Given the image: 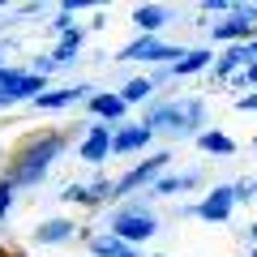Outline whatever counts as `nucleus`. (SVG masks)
Segmentation results:
<instances>
[{"mask_svg":"<svg viewBox=\"0 0 257 257\" xmlns=\"http://www.w3.org/2000/svg\"><path fill=\"white\" fill-rule=\"evenodd\" d=\"M64 150H69V133H60V128L30 133V138H22L18 146H13L5 176L13 180V189H18V193H22V189H39V184L47 180V172L60 163Z\"/></svg>","mask_w":257,"mask_h":257,"instance_id":"nucleus-1","label":"nucleus"},{"mask_svg":"<svg viewBox=\"0 0 257 257\" xmlns=\"http://www.w3.org/2000/svg\"><path fill=\"white\" fill-rule=\"evenodd\" d=\"M206 116H210V107H206L202 94H180V99H155L142 116V124L150 133H172V138L184 142L206 128Z\"/></svg>","mask_w":257,"mask_h":257,"instance_id":"nucleus-2","label":"nucleus"},{"mask_svg":"<svg viewBox=\"0 0 257 257\" xmlns=\"http://www.w3.org/2000/svg\"><path fill=\"white\" fill-rule=\"evenodd\" d=\"M150 189L146 193H138V197H128L124 206H116L111 210V227H107V236H116V240H124V244H133V248H142L146 240H155L159 236V214L150 210Z\"/></svg>","mask_w":257,"mask_h":257,"instance_id":"nucleus-3","label":"nucleus"},{"mask_svg":"<svg viewBox=\"0 0 257 257\" xmlns=\"http://www.w3.org/2000/svg\"><path fill=\"white\" fill-rule=\"evenodd\" d=\"M172 167V150H150L146 159H142L138 167H128L120 180H111V202H120V197H138V193H146L150 184L159 180V176Z\"/></svg>","mask_w":257,"mask_h":257,"instance_id":"nucleus-4","label":"nucleus"},{"mask_svg":"<svg viewBox=\"0 0 257 257\" xmlns=\"http://www.w3.org/2000/svg\"><path fill=\"white\" fill-rule=\"evenodd\" d=\"M180 52H184V47L163 43L159 35H138L133 43H124V47H120V56H116V60H124V64H159V69H167L172 60H180Z\"/></svg>","mask_w":257,"mask_h":257,"instance_id":"nucleus-5","label":"nucleus"},{"mask_svg":"<svg viewBox=\"0 0 257 257\" xmlns=\"http://www.w3.org/2000/svg\"><path fill=\"white\" fill-rule=\"evenodd\" d=\"M43 90H47L43 77H35L30 69H9L5 64V73H0V111L18 107V103H35Z\"/></svg>","mask_w":257,"mask_h":257,"instance_id":"nucleus-6","label":"nucleus"},{"mask_svg":"<svg viewBox=\"0 0 257 257\" xmlns=\"http://www.w3.org/2000/svg\"><path fill=\"white\" fill-rule=\"evenodd\" d=\"M253 35H257V22L248 18V5H236V0H231V13H223V18L210 26V39H214V43H223V47L248 43Z\"/></svg>","mask_w":257,"mask_h":257,"instance_id":"nucleus-7","label":"nucleus"},{"mask_svg":"<svg viewBox=\"0 0 257 257\" xmlns=\"http://www.w3.org/2000/svg\"><path fill=\"white\" fill-rule=\"evenodd\" d=\"M111 128L116 124H103V120H90V124H86L82 142H77V159H82V163L99 167V163L111 159Z\"/></svg>","mask_w":257,"mask_h":257,"instance_id":"nucleus-8","label":"nucleus"},{"mask_svg":"<svg viewBox=\"0 0 257 257\" xmlns=\"http://www.w3.org/2000/svg\"><path fill=\"white\" fill-rule=\"evenodd\" d=\"M60 202L94 210V206L111 202V180H107V176H99V180H73V184H64V189H60Z\"/></svg>","mask_w":257,"mask_h":257,"instance_id":"nucleus-9","label":"nucleus"},{"mask_svg":"<svg viewBox=\"0 0 257 257\" xmlns=\"http://www.w3.org/2000/svg\"><path fill=\"white\" fill-rule=\"evenodd\" d=\"M150 142H155V133H150L142 120H133V124H116V128H111V155H146Z\"/></svg>","mask_w":257,"mask_h":257,"instance_id":"nucleus-10","label":"nucleus"},{"mask_svg":"<svg viewBox=\"0 0 257 257\" xmlns=\"http://www.w3.org/2000/svg\"><path fill=\"white\" fill-rule=\"evenodd\" d=\"M193 210H197L202 223H227L231 210H236V202H231V184H214L202 202H193Z\"/></svg>","mask_w":257,"mask_h":257,"instance_id":"nucleus-11","label":"nucleus"},{"mask_svg":"<svg viewBox=\"0 0 257 257\" xmlns=\"http://www.w3.org/2000/svg\"><path fill=\"white\" fill-rule=\"evenodd\" d=\"M257 56L248 52V43H231V47H223L219 56H214V64H210V77L214 82H231V77L240 73V69H248Z\"/></svg>","mask_w":257,"mask_h":257,"instance_id":"nucleus-12","label":"nucleus"},{"mask_svg":"<svg viewBox=\"0 0 257 257\" xmlns=\"http://www.w3.org/2000/svg\"><path fill=\"white\" fill-rule=\"evenodd\" d=\"M94 94V86L90 82H77V86H56V90H43L30 107L35 111H60V107H73V103H82V99H90Z\"/></svg>","mask_w":257,"mask_h":257,"instance_id":"nucleus-13","label":"nucleus"},{"mask_svg":"<svg viewBox=\"0 0 257 257\" xmlns=\"http://www.w3.org/2000/svg\"><path fill=\"white\" fill-rule=\"evenodd\" d=\"M77 236V223L73 219H64V214H56V219H43L35 231H30V240L43 248H56V244H69V240Z\"/></svg>","mask_w":257,"mask_h":257,"instance_id":"nucleus-14","label":"nucleus"},{"mask_svg":"<svg viewBox=\"0 0 257 257\" xmlns=\"http://www.w3.org/2000/svg\"><path fill=\"white\" fill-rule=\"evenodd\" d=\"M210 64H214V52L210 47H184L180 60L167 64V77H193V73H210Z\"/></svg>","mask_w":257,"mask_h":257,"instance_id":"nucleus-15","label":"nucleus"},{"mask_svg":"<svg viewBox=\"0 0 257 257\" xmlns=\"http://www.w3.org/2000/svg\"><path fill=\"white\" fill-rule=\"evenodd\" d=\"M86 107H90V116L103 120V124H124V116H128V107H124L120 94H99L94 90L90 99H86Z\"/></svg>","mask_w":257,"mask_h":257,"instance_id":"nucleus-16","label":"nucleus"},{"mask_svg":"<svg viewBox=\"0 0 257 257\" xmlns=\"http://www.w3.org/2000/svg\"><path fill=\"white\" fill-rule=\"evenodd\" d=\"M202 184V172H163L150 184V197H176V193H189Z\"/></svg>","mask_w":257,"mask_h":257,"instance_id":"nucleus-17","label":"nucleus"},{"mask_svg":"<svg viewBox=\"0 0 257 257\" xmlns=\"http://www.w3.org/2000/svg\"><path fill=\"white\" fill-rule=\"evenodd\" d=\"M167 18H172L167 5H138V9H133V26H138V35H159V30L167 26Z\"/></svg>","mask_w":257,"mask_h":257,"instance_id":"nucleus-18","label":"nucleus"},{"mask_svg":"<svg viewBox=\"0 0 257 257\" xmlns=\"http://www.w3.org/2000/svg\"><path fill=\"white\" fill-rule=\"evenodd\" d=\"M86 244H90V257H146L142 248H133V244H124V240L107 236V231H99V236H90Z\"/></svg>","mask_w":257,"mask_h":257,"instance_id":"nucleus-19","label":"nucleus"},{"mask_svg":"<svg viewBox=\"0 0 257 257\" xmlns=\"http://www.w3.org/2000/svg\"><path fill=\"white\" fill-rule=\"evenodd\" d=\"M120 99H124V107H138V103H155V82H150V77H128L124 86H120Z\"/></svg>","mask_w":257,"mask_h":257,"instance_id":"nucleus-20","label":"nucleus"},{"mask_svg":"<svg viewBox=\"0 0 257 257\" xmlns=\"http://www.w3.org/2000/svg\"><path fill=\"white\" fill-rule=\"evenodd\" d=\"M82 43H86V35L82 30H69V35H60V43H56V52H52V64L56 69H69V64L77 60V52H82Z\"/></svg>","mask_w":257,"mask_h":257,"instance_id":"nucleus-21","label":"nucleus"},{"mask_svg":"<svg viewBox=\"0 0 257 257\" xmlns=\"http://www.w3.org/2000/svg\"><path fill=\"white\" fill-rule=\"evenodd\" d=\"M193 142H197L206 155H236V142H231L223 128H202V133H197Z\"/></svg>","mask_w":257,"mask_h":257,"instance_id":"nucleus-22","label":"nucleus"},{"mask_svg":"<svg viewBox=\"0 0 257 257\" xmlns=\"http://www.w3.org/2000/svg\"><path fill=\"white\" fill-rule=\"evenodd\" d=\"M231 202H236V206L257 202V176H240V180L231 184Z\"/></svg>","mask_w":257,"mask_h":257,"instance_id":"nucleus-23","label":"nucleus"},{"mask_svg":"<svg viewBox=\"0 0 257 257\" xmlns=\"http://www.w3.org/2000/svg\"><path fill=\"white\" fill-rule=\"evenodd\" d=\"M13 206H18V189H13L9 176H0V223L13 214Z\"/></svg>","mask_w":257,"mask_h":257,"instance_id":"nucleus-24","label":"nucleus"},{"mask_svg":"<svg viewBox=\"0 0 257 257\" xmlns=\"http://www.w3.org/2000/svg\"><path fill=\"white\" fill-rule=\"evenodd\" d=\"M197 9H202V13H210V18H223V13H231V0H202Z\"/></svg>","mask_w":257,"mask_h":257,"instance_id":"nucleus-25","label":"nucleus"},{"mask_svg":"<svg viewBox=\"0 0 257 257\" xmlns=\"http://www.w3.org/2000/svg\"><path fill=\"white\" fill-rule=\"evenodd\" d=\"M231 86H253V90H257V60L248 64V69H240V73L231 77Z\"/></svg>","mask_w":257,"mask_h":257,"instance_id":"nucleus-26","label":"nucleus"},{"mask_svg":"<svg viewBox=\"0 0 257 257\" xmlns=\"http://www.w3.org/2000/svg\"><path fill=\"white\" fill-rule=\"evenodd\" d=\"M82 9H94V0H64V5H60L64 18H73V13H82Z\"/></svg>","mask_w":257,"mask_h":257,"instance_id":"nucleus-27","label":"nucleus"},{"mask_svg":"<svg viewBox=\"0 0 257 257\" xmlns=\"http://www.w3.org/2000/svg\"><path fill=\"white\" fill-rule=\"evenodd\" d=\"M52 30H56V35H69V30H73V18H64V13H56Z\"/></svg>","mask_w":257,"mask_h":257,"instance_id":"nucleus-28","label":"nucleus"},{"mask_svg":"<svg viewBox=\"0 0 257 257\" xmlns=\"http://www.w3.org/2000/svg\"><path fill=\"white\" fill-rule=\"evenodd\" d=\"M236 111H257V90L248 94V99H236Z\"/></svg>","mask_w":257,"mask_h":257,"instance_id":"nucleus-29","label":"nucleus"},{"mask_svg":"<svg viewBox=\"0 0 257 257\" xmlns=\"http://www.w3.org/2000/svg\"><path fill=\"white\" fill-rule=\"evenodd\" d=\"M248 240H253V248H257V219L248 223Z\"/></svg>","mask_w":257,"mask_h":257,"instance_id":"nucleus-30","label":"nucleus"},{"mask_svg":"<svg viewBox=\"0 0 257 257\" xmlns=\"http://www.w3.org/2000/svg\"><path fill=\"white\" fill-rule=\"evenodd\" d=\"M248 52H253V56H257V35H253V39H248Z\"/></svg>","mask_w":257,"mask_h":257,"instance_id":"nucleus-31","label":"nucleus"},{"mask_svg":"<svg viewBox=\"0 0 257 257\" xmlns=\"http://www.w3.org/2000/svg\"><path fill=\"white\" fill-rule=\"evenodd\" d=\"M0 257H9V248H5V244H0Z\"/></svg>","mask_w":257,"mask_h":257,"instance_id":"nucleus-32","label":"nucleus"},{"mask_svg":"<svg viewBox=\"0 0 257 257\" xmlns=\"http://www.w3.org/2000/svg\"><path fill=\"white\" fill-rule=\"evenodd\" d=\"M0 73H5V56H0Z\"/></svg>","mask_w":257,"mask_h":257,"instance_id":"nucleus-33","label":"nucleus"},{"mask_svg":"<svg viewBox=\"0 0 257 257\" xmlns=\"http://www.w3.org/2000/svg\"><path fill=\"white\" fill-rule=\"evenodd\" d=\"M150 257H167V253H150Z\"/></svg>","mask_w":257,"mask_h":257,"instance_id":"nucleus-34","label":"nucleus"},{"mask_svg":"<svg viewBox=\"0 0 257 257\" xmlns=\"http://www.w3.org/2000/svg\"><path fill=\"white\" fill-rule=\"evenodd\" d=\"M9 257H26V253H9Z\"/></svg>","mask_w":257,"mask_h":257,"instance_id":"nucleus-35","label":"nucleus"},{"mask_svg":"<svg viewBox=\"0 0 257 257\" xmlns=\"http://www.w3.org/2000/svg\"><path fill=\"white\" fill-rule=\"evenodd\" d=\"M0 9H5V0H0Z\"/></svg>","mask_w":257,"mask_h":257,"instance_id":"nucleus-36","label":"nucleus"}]
</instances>
